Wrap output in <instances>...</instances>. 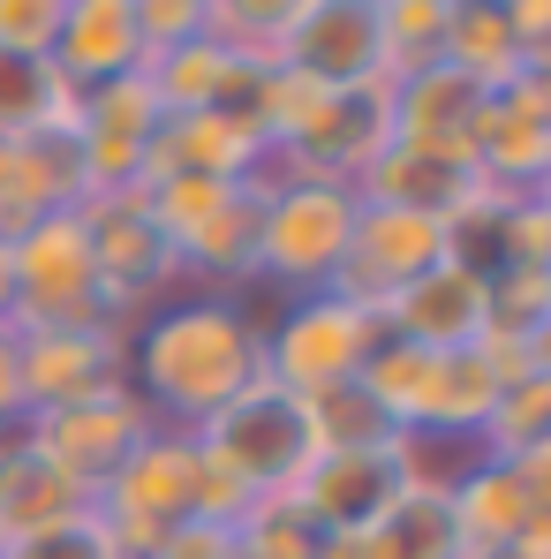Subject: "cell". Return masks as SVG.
<instances>
[{"mask_svg":"<svg viewBox=\"0 0 551 559\" xmlns=\"http://www.w3.org/2000/svg\"><path fill=\"white\" fill-rule=\"evenodd\" d=\"M129 348V393L152 408V424L196 431L212 424L227 401H242L265 378V333L242 310V295H204L189 287L175 302H159L152 318H136L121 333Z\"/></svg>","mask_w":551,"mask_h":559,"instance_id":"1","label":"cell"},{"mask_svg":"<svg viewBox=\"0 0 551 559\" xmlns=\"http://www.w3.org/2000/svg\"><path fill=\"white\" fill-rule=\"evenodd\" d=\"M189 439H196V462H204V514L212 522H235L250 499L295 491L325 454L318 424H310V401L279 393L273 378H257L242 401H227Z\"/></svg>","mask_w":551,"mask_h":559,"instance_id":"2","label":"cell"},{"mask_svg":"<svg viewBox=\"0 0 551 559\" xmlns=\"http://www.w3.org/2000/svg\"><path fill=\"white\" fill-rule=\"evenodd\" d=\"M250 189H257V280L250 287H273L287 302L325 295L340 280L363 197L348 182H325V175H287L279 159H265Z\"/></svg>","mask_w":551,"mask_h":559,"instance_id":"3","label":"cell"},{"mask_svg":"<svg viewBox=\"0 0 551 559\" xmlns=\"http://www.w3.org/2000/svg\"><path fill=\"white\" fill-rule=\"evenodd\" d=\"M385 348V318L348 302V295H295L279 302L273 325H265V378L295 401H318V393H340L356 385L363 364Z\"/></svg>","mask_w":551,"mask_h":559,"instance_id":"4","label":"cell"},{"mask_svg":"<svg viewBox=\"0 0 551 559\" xmlns=\"http://www.w3.org/2000/svg\"><path fill=\"white\" fill-rule=\"evenodd\" d=\"M8 325L15 333H61V325H106L92 280V235H84V204L31 219L8 242Z\"/></svg>","mask_w":551,"mask_h":559,"instance_id":"5","label":"cell"},{"mask_svg":"<svg viewBox=\"0 0 551 559\" xmlns=\"http://www.w3.org/2000/svg\"><path fill=\"white\" fill-rule=\"evenodd\" d=\"M84 235H92V280L98 302H106V325L129 333L136 318H152L159 302H175L182 287V258L175 242L159 235L144 189H121V197H84Z\"/></svg>","mask_w":551,"mask_h":559,"instance_id":"6","label":"cell"},{"mask_svg":"<svg viewBox=\"0 0 551 559\" xmlns=\"http://www.w3.org/2000/svg\"><path fill=\"white\" fill-rule=\"evenodd\" d=\"M159 424H152V408L129 393V385H113V393H92V401H61V408H38V416H23V439H31V454L53 468V476H69L84 499H98L106 484H113V468L129 462L144 439H152Z\"/></svg>","mask_w":551,"mask_h":559,"instance_id":"7","label":"cell"},{"mask_svg":"<svg viewBox=\"0 0 551 559\" xmlns=\"http://www.w3.org/2000/svg\"><path fill=\"white\" fill-rule=\"evenodd\" d=\"M446 258H454V227H446V219H431V212H393V204H363L333 295H348V302H363V310H385L400 287L439 273Z\"/></svg>","mask_w":551,"mask_h":559,"instance_id":"8","label":"cell"},{"mask_svg":"<svg viewBox=\"0 0 551 559\" xmlns=\"http://www.w3.org/2000/svg\"><path fill=\"white\" fill-rule=\"evenodd\" d=\"M468 167H476L483 197H544V167H551L544 69L491 92L483 121H476V144H468Z\"/></svg>","mask_w":551,"mask_h":559,"instance_id":"9","label":"cell"},{"mask_svg":"<svg viewBox=\"0 0 551 559\" xmlns=\"http://www.w3.org/2000/svg\"><path fill=\"white\" fill-rule=\"evenodd\" d=\"M159 98L144 76H121V84H98L76 98V159H84V189L92 197H121V189H144V159L159 144Z\"/></svg>","mask_w":551,"mask_h":559,"instance_id":"10","label":"cell"},{"mask_svg":"<svg viewBox=\"0 0 551 559\" xmlns=\"http://www.w3.org/2000/svg\"><path fill=\"white\" fill-rule=\"evenodd\" d=\"M544 462L551 454H522V462H483L446 491V514H454L460 552H491V545H514V537H537L551 530V491H544Z\"/></svg>","mask_w":551,"mask_h":559,"instance_id":"11","label":"cell"},{"mask_svg":"<svg viewBox=\"0 0 551 559\" xmlns=\"http://www.w3.org/2000/svg\"><path fill=\"white\" fill-rule=\"evenodd\" d=\"M129 341L113 325H61V333H15V378H23V416L92 401L129 385Z\"/></svg>","mask_w":551,"mask_h":559,"instance_id":"12","label":"cell"},{"mask_svg":"<svg viewBox=\"0 0 551 559\" xmlns=\"http://www.w3.org/2000/svg\"><path fill=\"white\" fill-rule=\"evenodd\" d=\"M279 69L325 84V92H356L385 84V46H378V8L370 0H302L287 15V53Z\"/></svg>","mask_w":551,"mask_h":559,"instance_id":"13","label":"cell"},{"mask_svg":"<svg viewBox=\"0 0 551 559\" xmlns=\"http://www.w3.org/2000/svg\"><path fill=\"white\" fill-rule=\"evenodd\" d=\"M295 491H302V507L318 514V530L340 537V530H378V522L408 499V476H400V454H393V439H385V447L318 454V468H310Z\"/></svg>","mask_w":551,"mask_h":559,"instance_id":"14","label":"cell"},{"mask_svg":"<svg viewBox=\"0 0 551 559\" xmlns=\"http://www.w3.org/2000/svg\"><path fill=\"white\" fill-rule=\"evenodd\" d=\"M53 76L69 92H98L121 76H144V38H136V0H61L53 31Z\"/></svg>","mask_w":551,"mask_h":559,"instance_id":"15","label":"cell"},{"mask_svg":"<svg viewBox=\"0 0 551 559\" xmlns=\"http://www.w3.org/2000/svg\"><path fill=\"white\" fill-rule=\"evenodd\" d=\"M483 106H491V92L468 84L446 61L423 69V76H400V84H393V144L431 152V159H468Z\"/></svg>","mask_w":551,"mask_h":559,"instance_id":"16","label":"cell"},{"mask_svg":"<svg viewBox=\"0 0 551 559\" xmlns=\"http://www.w3.org/2000/svg\"><path fill=\"white\" fill-rule=\"evenodd\" d=\"M378 318H385V341H408V348H431V356H460V348L483 341V280L460 273L446 258L439 273L400 287Z\"/></svg>","mask_w":551,"mask_h":559,"instance_id":"17","label":"cell"},{"mask_svg":"<svg viewBox=\"0 0 551 559\" xmlns=\"http://www.w3.org/2000/svg\"><path fill=\"white\" fill-rule=\"evenodd\" d=\"M356 197H363V204H393V212H431V219L454 227L460 212L483 197V182H476L468 159H431V152L385 144L363 175H356Z\"/></svg>","mask_w":551,"mask_h":559,"instance_id":"18","label":"cell"},{"mask_svg":"<svg viewBox=\"0 0 551 559\" xmlns=\"http://www.w3.org/2000/svg\"><path fill=\"white\" fill-rule=\"evenodd\" d=\"M92 499L69 484V476H53V468L31 454V439H23V424L15 431H0V545H23V537H46V530H61L69 514H84Z\"/></svg>","mask_w":551,"mask_h":559,"instance_id":"19","label":"cell"},{"mask_svg":"<svg viewBox=\"0 0 551 559\" xmlns=\"http://www.w3.org/2000/svg\"><path fill=\"white\" fill-rule=\"evenodd\" d=\"M76 98L53 61L38 53H0V144L8 136H38V129H76Z\"/></svg>","mask_w":551,"mask_h":559,"instance_id":"20","label":"cell"},{"mask_svg":"<svg viewBox=\"0 0 551 559\" xmlns=\"http://www.w3.org/2000/svg\"><path fill=\"white\" fill-rule=\"evenodd\" d=\"M446 0H378V46H385V84L423 76L446 61Z\"/></svg>","mask_w":551,"mask_h":559,"instance_id":"21","label":"cell"},{"mask_svg":"<svg viewBox=\"0 0 551 559\" xmlns=\"http://www.w3.org/2000/svg\"><path fill=\"white\" fill-rule=\"evenodd\" d=\"M235 545H242V559H318L325 530L302 507V491H273V499H250L235 514Z\"/></svg>","mask_w":551,"mask_h":559,"instance_id":"22","label":"cell"},{"mask_svg":"<svg viewBox=\"0 0 551 559\" xmlns=\"http://www.w3.org/2000/svg\"><path fill=\"white\" fill-rule=\"evenodd\" d=\"M385 545H393V559H468L454 537V514H446V499H423V491H408L385 522Z\"/></svg>","mask_w":551,"mask_h":559,"instance_id":"23","label":"cell"},{"mask_svg":"<svg viewBox=\"0 0 551 559\" xmlns=\"http://www.w3.org/2000/svg\"><path fill=\"white\" fill-rule=\"evenodd\" d=\"M0 559H121V552H113V537H106L98 507H84V514H69V522H61V530H46V537L0 545Z\"/></svg>","mask_w":551,"mask_h":559,"instance_id":"24","label":"cell"},{"mask_svg":"<svg viewBox=\"0 0 551 559\" xmlns=\"http://www.w3.org/2000/svg\"><path fill=\"white\" fill-rule=\"evenodd\" d=\"M136 38H144V61H159V53H175L189 38H204V8L196 0H136Z\"/></svg>","mask_w":551,"mask_h":559,"instance_id":"25","label":"cell"},{"mask_svg":"<svg viewBox=\"0 0 551 559\" xmlns=\"http://www.w3.org/2000/svg\"><path fill=\"white\" fill-rule=\"evenodd\" d=\"M61 31V0H0V53H53Z\"/></svg>","mask_w":551,"mask_h":559,"instance_id":"26","label":"cell"},{"mask_svg":"<svg viewBox=\"0 0 551 559\" xmlns=\"http://www.w3.org/2000/svg\"><path fill=\"white\" fill-rule=\"evenodd\" d=\"M152 559H242V545H235V522L196 514V522H182V530H167Z\"/></svg>","mask_w":551,"mask_h":559,"instance_id":"27","label":"cell"},{"mask_svg":"<svg viewBox=\"0 0 551 559\" xmlns=\"http://www.w3.org/2000/svg\"><path fill=\"white\" fill-rule=\"evenodd\" d=\"M23 424V378H15V325H0V431Z\"/></svg>","mask_w":551,"mask_h":559,"instance_id":"28","label":"cell"},{"mask_svg":"<svg viewBox=\"0 0 551 559\" xmlns=\"http://www.w3.org/2000/svg\"><path fill=\"white\" fill-rule=\"evenodd\" d=\"M468 559H551V530H537V537H514V545H491V552H468Z\"/></svg>","mask_w":551,"mask_h":559,"instance_id":"29","label":"cell"},{"mask_svg":"<svg viewBox=\"0 0 551 559\" xmlns=\"http://www.w3.org/2000/svg\"><path fill=\"white\" fill-rule=\"evenodd\" d=\"M8 295L15 287H8V242H0V325H8Z\"/></svg>","mask_w":551,"mask_h":559,"instance_id":"30","label":"cell"}]
</instances>
